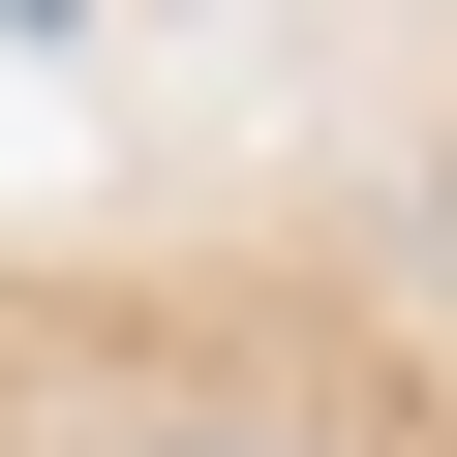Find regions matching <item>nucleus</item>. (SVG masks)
<instances>
[{
  "instance_id": "1",
  "label": "nucleus",
  "mask_w": 457,
  "mask_h": 457,
  "mask_svg": "<svg viewBox=\"0 0 457 457\" xmlns=\"http://www.w3.org/2000/svg\"><path fill=\"white\" fill-rule=\"evenodd\" d=\"M122 457H305V427H122Z\"/></svg>"
},
{
  "instance_id": "2",
  "label": "nucleus",
  "mask_w": 457,
  "mask_h": 457,
  "mask_svg": "<svg viewBox=\"0 0 457 457\" xmlns=\"http://www.w3.org/2000/svg\"><path fill=\"white\" fill-rule=\"evenodd\" d=\"M0 31H62V0H0Z\"/></svg>"
}]
</instances>
